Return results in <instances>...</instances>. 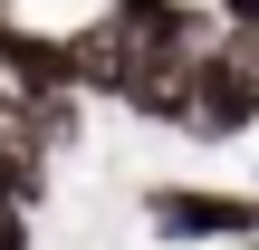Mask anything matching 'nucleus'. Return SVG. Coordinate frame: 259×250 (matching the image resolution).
<instances>
[{"mask_svg":"<svg viewBox=\"0 0 259 250\" xmlns=\"http://www.w3.org/2000/svg\"><path fill=\"white\" fill-rule=\"evenodd\" d=\"M144 231L173 250H259V193L221 183H144Z\"/></svg>","mask_w":259,"mask_h":250,"instance_id":"f257e3e1","label":"nucleus"},{"mask_svg":"<svg viewBox=\"0 0 259 250\" xmlns=\"http://www.w3.org/2000/svg\"><path fill=\"white\" fill-rule=\"evenodd\" d=\"M0 202H10V212H38V202H48V154H38L19 125H0Z\"/></svg>","mask_w":259,"mask_h":250,"instance_id":"7ed1b4c3","label":"nucleus"},{"mask_svg":"<svg viewBox=\"0 0 259 250\" xmlns=\"http://www.w3.org/2000/svg\"><path fill=\"white\" fill-rule=\"evenodd\" d=\"M0 29H10V10H0ZM19 116V96H10V67H0V125Z\"/></svg>","mask_w":259,"mask_h":250,"instance_id":"39448f33","label":"nucleus"},{"mask_svg":"<svg viewBox=\"0 0 259 250\" xmlns=\"http://www.w3.org/2000/svg\"><path fill=\"white\" fill-rule=\"evenodd\" d=\"M29 222H38V212H10V202H0V250H29Z\"/></svg>","mask_w":259,"mask_h":250,"instance_id":"20e7f679","label":"nucleus"},{"mask_svg":"<svg viewBox=\"0 0 259 250\" xmlns=\"http://www.w3.org/2000/svg\"><path fill=\"white\" fill-rule=\"evenodd\" d=\"M259 125V39H211L202 58H192V145H231V135H250Z\"/></svg>","mask_w":259,"mask_h":250,"instance_id":"f03ea898","label":"nucleus"}]
</instances>
